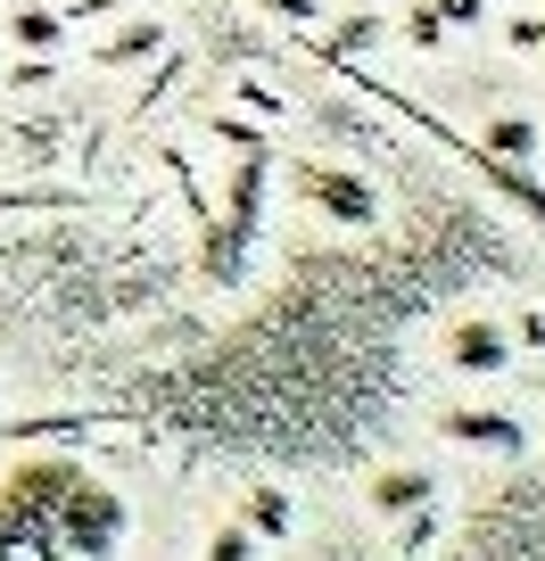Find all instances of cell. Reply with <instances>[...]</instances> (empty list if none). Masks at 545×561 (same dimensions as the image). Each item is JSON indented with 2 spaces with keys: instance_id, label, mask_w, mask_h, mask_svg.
Here are the masks:
<instances>
[{
  "instance_id": "cell-5",
  "label": "cell",
  "mask_w": 545,
  "mask_h": 561,
  "mask_svg": "<svg viewBox=\"0 0 545 561\" xmlns=\"http://www.w3.org/2000/svg\"><path fill=\"white\" fill-rule=\"evenodd\" d=\"M430 479H413V471H397V479H381V504H413V495H422Z\"/></svg>"
},
{
  "instance_id": "cell-3",
  "label": "cell",
  "mask_w": 545,
  "mask_h": 561,
  "mask_svg": "<svg viewBox=\"0 0 545 561\" xmlns=\"http://www.w3.org/2000/svg\"><path fill=\"white\" fill-rule=\"evenodd\" d=\"M446 430H455V438H512L504 413H446Z\"/></svg>"
},
{
  "instance_id": "cell-4",
  "label": "cell",
  "mask_w": 545,
  "mask_h": 561,
  "mask_svg": "<svg viewBox=\"0 0 545 561\" xmlns=\"http://www.w3.org/2000/svg\"><path fill=\"white\" fill-rule=\"evenodd\" d=\"M25 207H67L58 191H0V215H25Z\"/></svg>"
},
{
  "instance_id": "cell-1",
  "label": "cell",
  "mask_w": 545,
  "mask_h": 561,
  "mask_svg": "<svg viewBox=\"0 0 545 561\" xmlns=\"http://www.w3.org/2000/svg\"><path fill=\"white\" fill-rule=\"evenodd\" d=\"M298 198H315L322 215H339V224H372V191L364 182H348V174H331V165H298Z\"/></svg>"
},
{
  "instance_id": "cell-2",
  "label": "cell",
  "mask_w": 545,
  "mask_h": 561,
  "mask_svg": "<svg viewBox=\"0 0 545 561\" xmlns=\"http://www.w3.org/2000/svg\"><path fill=\"white\" fill-rule=\"evenodd\" d=\"M446 355H455L463 371H496L504 364V331H496V322H463V331H446Z\"/></svg>"
}]
</instances>
